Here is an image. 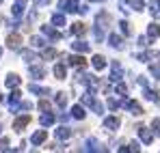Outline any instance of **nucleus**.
I'll use <instances>...</instances> for the list:
<instances>
[{"label": "nucleus", "mask_w": 160, "mask_h": 153, "mask_svg": "<svg viewBox=\"0 0 160 153\" xmlns=\"http://www.w3.org/2000/svg\"><path fill=\"white\" fill-rule=\"evenodd\" d=\"M108 24H110V15H108L106 11H100L98 17H95V28H93L95 41H104V30L108 28Z\"/></svg>", "instance_id": "nucleus-1"}, {"label": "nucleus", "mask_w": 160, "mask_h": 153, "mask_svg": "<svg viewBox=\"0 0 160 153\" xmlns=\"http://www.w3.org/2000/svg\"><path fill=\"white\" fill-rule=\"evenodd\" d=\"M110 69H112V74H110V82H119L121 78H123V69H121V63L119 60H112L110 63Z\"/></svg>", "instance_id": "nucleus-2"}, {"label": "nucleus", "mask_w": 160, "mask_h": 153, "mask_svg": "<svg viewBox=\"0 0 160 153\" xmlns=\"http://www.w3.org/2000/svg\"><path fill=\"white\" fill-rule=\"evenodd\" d=\"M121 106H123L126 110H130L134 117H141V114H143V108L138 106V102H134V99H123V102H121Z\"/></svg>", "instance_id": "nucleus-3"}, {"label": "nucleus", "mask_w": 160, "mask_h": 153, "mask_svg": "<svg viewBox=\"0 0 160 153\" xmlns=\"http://www.w3.org/2000/svg\"><path fill=\"white\" fill-rule=\"evenodd\" d=\"M58 9L61 11H67V13H74V11H78V0H61L58 2Z\"/></svg>", "instance_id": "nucleus-4"}, {"label": "nucleus", "mask_w": 160, "mask_h": 153, "mask_svg": "<svg viewBox=\"0 0 160 153\" xmlns=\"http://www.w3.org/2000/svg\"><path fill=\"white\" fill-rule=\"evenodd\" d=\"M41 32H43L46 37H50L52 41H58V39H63V35H61V32H58V30H56L54 26H48V24L41 26Z\"/></svg>", "instance_id": "nucleus-5"}, {"label": "nucleus", "mask_w": 160, "mask_h": 153, "mask_svg": "<svg viewBox=\"0 0 160 153\" xmlns=\"http://www.w3.org/2000/svg\"><path fill=\"white\" fill-rule=\"evenodd\" d=\"M119 4H121V7H130V9H134V11H143V9H147L143 0H119Z\"/></svg>", "instance_id": "nucleus-6"}, {"label": "nucleus", "mask_w": 160, "mask_h": 153, "mask_svg": "<svg viewBox=\"0 0 160 153\" xmlns=\"http://www.w3.org/2000/svg\"><path fill=\"white\" fill-rule=\"evenodd\" d=\"M136 129H138V138H141L145 145H152V140H154V134H152L149 129L145 127V125H138Z\"/></svg>", "instance_id": "nucleus-7"}, {"label": "nucleus", "mask_w": 160, "mask_h": 153, "mask_svg": "<svg viewBox=\"0 0 160 153\" xmlns=\"http://www.w3.org/2000/svg\"><path fill=\"white\" fill-rule=\"evenodd\" d=\"M28 123H30V114H22V117H18V119L13 121V129H15V131H22Z\"/></svg>", "instance_id": "nucleus-8"}, {"label": "nucleus", "mask_w": 160, "mask_h": 153, "mask_svg": "<svg viewBox=\"0 0 160 153\" xmlns=\"http://www.w3.org/2000/svg\"><path fill=\"white\" fill-rule=\"evenodd\" d=\"M54 136H56L58 140H67V138H72V129L67 127V125H61V127L54 129Z\"/></svg>", "instance_id": "nucleus-9"}, {"label": "nucleus", "mask_w": 160, "mask_h": 153, "mask_svg": "<svg viewBox=\"0 0 160 153\" xmlns=\"http://www.w3.org/2000/svg\"><path fill=\"white\" fill-rule=\"evenodd\" d=\"M54 121H56V117H54V114L50 112V110H46V112H43V114L39 117V123H41L43 127H50V125H52Z\"/></svg>", "instance_id": "nucleus-10"}, {"label": "nucleus", "mask_w": 160, "mask_h": 153, "mask_svg": "<svg viewBox=\"0 0 160 153\" xmlns=\"http://www.w3.org/2000/svg\"><path fill=\"white\" fill-rule=\"evenodd\" d=\"M20 43H22V37H20V35H9V37H7V48L20 50Z\"/></svg>", "instance_id": "nucleus-11"}, {"label": "nucleus", "mask_w": 160, "mask_h": 153, "mask_svg": "<svg viewBox=\"0 0 160 153\" xmlns=\"http://www.w3.org/2000/svg\"><path fill=\"white\" fill-rule=\"evenodd\" d=\"M119 123H121L119 117H106V119H104V127H106L108 131H115V129L119 127Z\"/></svg>", "instance_id": "nucleus-12"}, {"label": "nucleus", "mask_w": 160, "mask_h": 153, "mask_svg": "<svg viewBox=\"0 0 160 153\" xmlns=\"http://www.w3.org/2000/svg\"><path fill=\"white\" fill-rule=\"evenodd\" d=\"M46 138H48V131H46V129H39V131H35V134L30 136V142H32V145H41Z\"/></svg>", "instance_id": "nucleus-13"}, {"label": "nucleus", "mask_w": 160, "mask_h": 153, "mask_svg": "<svg viewBox=\"0 0 160 153\" xmlns=\"http://www.w3.org/2000/svg\"><path fill=\"white\" fill-rule=\"evenodd\" d=\"M147 37L149 39H158L160 37V24L158 22H152V24L147 26Z\"/></svg>", "instance_id": "nucleus-14"}, {"label": "nucleus", "mask_w": 160, "mask_h": 153, "mask_svg": "<svg viewBox=\"0 0 160 153\" xmlns=\"http://www.w3.org/2000/svg\"><path fill=\"white\" fill-rule=\"evenodd\" d=\"M72 50L80 52V54H87V52L91 50V45H89L87 41H74V43H72Z\"/></svg>", "instance_id": "nucleus-15"}, {"label": "nucleus", "mask_w": 160, "mask_h": 153, "mask_svg": "<svg viewBox=\"0 0 160 153\" xmlns=\"http://www.w3.org/2000/svg\"><path fill=\"white\" fill-rule=\"evenodd\" d=\"M67 63H69L72 67H82V69H84V65H87V60H84L82 56H78V54H72V56L67 58Z\"/></svg>", "instance_id": "nucleus-16"}, {"label": "nucleus", "mask_w": 160, "mask_h": 153, "mask_svg": "<svg viewBox=\"0 0 160 153\" xmlns=\"http://www.w3.org/2000/svg\"><path fill=\"white\" fill-rule=\"evenodd\" d=\"M20 82H22V78L15 76V74H9L7 80H4V84H7L9 88H18V86H20Z\"/></svg>", "instance_id": "nucleus-17"}, {"label": "nucleus", "mask_w": 160, "mask_h": 153, "mask_svg": "<svg viewBox=\"0 0 160 153\" xmlns=\"http://www.w3.org/2000/svg\"><path fill=\"white\" fill-rule=\"evenodd\" d=\"M91 63H93V67H95L98 71H102V69L106 67V58H104L102 54H95V56L91 58Z\"/></svg>", "instance_id": "nucleus-18"}, {"label": "nucleus", "mask_w": 160, "mask_h": 153, "mask_svg": "<svg viewBox=\"0 0 160 153\" xmlns=\"http://www.w3.org/2000/svg\"><path fill=\"white\" fill-rule=\"evenodd\" d=\"M84 151H106V149H104V147H102V145H100L95 138H89V140H87V147H84Z\"/></svg>", "instance_id": "nucleus-19"}, {"label": "nucleus", "mask_w": 160, "mask_h": 153, "mask_svg": "<svg viewBox=\"0 0 160 153\" xmlns=\"http://www.w3.org/2000/svg\"><path fill=\"white\" fill-rule=\"evenodd\" d=\"M108 43H110L115 50H121V48H123V39H121L119 35H108Z\"/></svg>", "instance_id": "nucleus-20"}, {"label": "nucleus", "mask_w": 160, "mask_h": 153, "mask_svg": "<svg viewBox=\"0 0 160 153\" xmlns=\"http://www.w3.org/2000/svg\"><path fill=\"white\" fill-rule=\"evenodd\" d=\"M28 71H30V76L35 78V80H41V78L46 76V69H43V67H37V65H30Z\"/></svg>", "instance_id": "nucleus-21"}, {"label": "nucleus", "mask_w": 160, "mask_h": 153, "mask_svg": "<svg viewBox=\"0 0 160 153\" xmlns=\"http://www.w3.org/2000/svg\"><path fill=\"white\" fill-rule=\"evenodd\" d=\"M20 97H22V93H20V91H13V93L9 95V106H11V110H13V112H15L18 103H20Z\"/></svg>", "instance_id": "nucleus-22"}, {"label": "nucleus", "mask_w": 160, "mask_h": 153, "mask_svg": "<svg viewBox=\"0 0 160 153\" xmlns=\"http://www.w3.org/2000/svg\"><path fill=\"white\" fill-rule=\"evenodd\" d=\"M11 13H13V17H22V15H24V2L18 0V2L11 7Z\"/></svg>", "instance_id": "nucleus-23"}, {"label": "nucleus", "mask_w": 160, "mask_h": 153, "mask_svg": "<svg viewBox=\"0 0 160 153\" xmlns=\"http://www.w3.org/2000/svg\"><path fill=\"white\" fill-rule=\"evenodd\" d=\"M145 91V99H149V102H154V103H160V93H156V91H152V88H143Z\"/></svg>", "instance_id": "nucleus-24"}, {"label": "nucleus", "mask_w": 160, "mask_h": 153, "mask_svg": "<svg viewBox=\"0 0 160 153\" xmlns=\"http://www.w3.org/2000/svg\"><path fill=\"white\" fill-rule=\"evenodd\" d=\"M65 74H67V69H65L63 63L54 65V78H56V80H65Z\"/></svg>", "instance_id": "nucleus-25"}, {"label": "nucleus", "mask_w": 160, "mask_h": 153, "mask_svg": "<svg viewBox=\"0 0 160 153\" xmlns=\"http://www.w3.org/2000/svg\"><path fill=\"white\" fill-rule=\"evenodd\" d=\"M87 32V26L82 24V22H76V24H72V35H76V37H82Z\"/></svg>", "instance_id": "nucleus-26"}, {"label": "nucleus", "mask_w": 160, "mask_h": 153, "mask_svg": "<svg viewBox=\"0 0 160 153\" xmlns=\"http://www.w3.org/2000/svg\"><path fill=\"white\" fill-rule=\"evenodd\" d=\"M28 91L35 93V95H50V88H43V86H39V84H30Z\"/></svg>", "instance_id": "nucleus-27"}, {"label": "nucleus", "mask_w": 160, "mask_h": 153, "mask_svg": "<svg viewBox=\"0 0 160 153\" xmlns=\"http://www.w3.org/2000/svg\"><path fill=\"white\" fill-rule=\"evenodd\" d=\"M54 103H56L58 108H65V106H67V95H65V93H56V95H54Z\"/></svg>", "instance_id": "nucleus-28"}, {"label": "nucleus", "mask_w": 160, "mask_h": 153, "mask_svg": "<svg viewBox=\"0 0 160 153\" xmlns=\"http://www.w3.org/2000/svg\"><path fill=\"white\" fill-rule=\"evenodd\" d=\"M69 117H74V119L82 121V119H84V108H82V106H74V108H72V114H69Z\"/></svg>", "instance_id": "nucleus-29"}, {"label": "nucleus", "mask_w": 160, "mask_h": 153, "mask_svg": "<svg viewBox=\"0 0 160 153\" xmlns=\"http://www.w3.org/2000/svg\"><path fill=\"white\" fill-rule=\"evenodd\" d=\"M22 58H24V60H28V63H35V60H39V56H37L35 52H30V50H22Z\"/></svg>", "instance_id": "nucleus-30"}, {"label": "nucleus", "mask_w": 160, "mask_h": 153, "mask_svg": "<svg viewBox=\"0 0 160 153\" xmlns=\"http://www.w3.org/2000/svg\"><path fill=\"white\" fill-rule=\"evenodd\" d=\"M156 56H160L158 52H143V54H138V56H136V58H138V60H141V63H145V60H149V58H156Z\"/></svg>", "instance_id": "nucleus-31"}, {"label": "nucleus", "mask_w": 160, "mask_h": 153, "mask_svg": "<svg viewBox=\"0 0 160 153\" xmlns=\"http://www.w3.org/2000/svg\"><path fill=\"white\" fill-rule=\"evenodd\" d=\"M52 26H56V28H58V26H65V15H63V13H54L52 15Z\"/></svg>", "instance_id": "nucleus-32"}, {"label": "nucleus", "mask_w": 160, "mask_h": 153, "mask_svg": "<svg viewBox=\"0 0 160 153\" xmlns=\"http://www.w3.org/2000/svg\"><path fill=\"white\" fill-rule=\"evenodd\" d=\"M30 45L32 48H46V39L43 37H30Z\"/></svg>", "instance_id": "nucleus-33"}, {"label": "nucleus", "mask_w": 160, "mask_h": 153, "mask_svg": "<svg viewBox=\"0 0 160 153\" xmlns=\"http://www.w3.org/2000/svg\"><path fill=\"white\" fill-rule=\"evenodd\" d=\"M46 60H50V58H56V50H52V48H43V54H41Z\"/></svg>", "instance_id": "nucleus-34"}, {"label": "nucleus", "mask_w": 160, "mask_h": 153, "mask_svg": "<svg viewBox=\"0 0 160 153\" xmlns=\"http://www.w3.org/2000/svg\"><path fill=\"white\" fill-rule=\"evenodd\" d=\"M149 13H152L154 17H160V0L156 2V4H152V7H149Z\"/></svg>", "instance_id": "nucleus-35"}, {"label": "nucleus", "mask_w": 160, "mask_h": 153, "mask_svg": "<svg viewBox=\"0 0 160 153\" xmlns=\"http://www.w3.org/2000/svg\"><path fill=\"white\" fill-rule=\"evenodd\" d=\"M119 28H121V32H123V35H126V37H128V35H130V24H128V22H126V20H121V22H119Z\"/></svg>", "instance_id": "nucleus-36"}, {"label": "nucleus", "mask_w": 160, "mask_h": 153, "mask_svg": "<svg viewBox=\"0 0 160 153\" xmlns=\"http://www.w3.org/2000/svg\"><path fill=\"white\" fill-rule=\"evenodd\" d=\"M115 91H117L119 95H123V93H128V86H126V84L119 80V82H117V86H115Z\"/></svg>", "instance_id": "nucleus-37"}, {"label": "nucleus", "mask_w": 160, "mask_h": 153, "mask_svg": "<svg viewBox=\"0 0 160 153\" xmlns=\"http://www.w3.org/2000/svg\"><path fill=\"white\" fill-rule=\"evenodd\" d=\"M152 129H154L156 136H160V119H154V121H152Z\"/></svg>", "instance_id": "nucleus-38"}, {"label": "nucleus", "mask_w": 160, "mask_h": 153, "mask_svg": "<svg viewBox=\"0 0 160 153\" xmlns=\"http://www.w3.org/2000/svg\"><path fill=\"white\" fill-rule=\"evenodd\" d=\"M149 71H152V76H154V78H158V80H160V65H152Z\"/></svg>", "instance_id": "nucleus-39"}, {"label": "nucleus", "mask_w": 160, "mask_h": 153, "mask_svg": "<svg viewBox=\"0 0 160 153\" xmlns=\"http://www.w3.org/2000/svg\"><path fill=\"white\" fill-rule=\"evenodd\" d=\"M108 108H110V110H117V108H119V102L112 99V97H108Z\"/></svg>", "instance_id": "nucleus-40"}, {"label": "nucleus", "mask_w": 160, "mask_h": 153, "mask_svg": "<svg viewBox=\"0 0 160 153\" xmlns=\"http://www.w3.org/2000/svg\"><path fill=\"white\" fill-rule=\"evenodd\" d=\"M39 110H41V112H46V110H50V102H46V99H41V102H39Z\"/></svg>", "instance_id": "nucleus-41"}, {"label": "nucleus", "mask_w": 160, "mask_h": 153, "mask_svg": "<svg viewBox=\"0 0 160 153\" xmlns=\"http://www.w3.org/2000/svg\"><path fill=\"white\" fill-rule=\"evenodd\" d=\"M149 41H152V39H149V37H143V35H141V37H138V45H141V48H145V45H147V43H149Z\"/></svg>", "instance_id": "nucleus-42"}, {"label": "nucleus", "mask_w": 160, "mask_h": 153, "mask_svg": "<svg viewBox=\"0 0 160 153\" xmlns=\"http://www.w3.org/2000/svg\"><path fill=\"white\" fill-rule=\"evenodd\" d=\"M93 110H95V114H104V106L100 102H95V106H93Z\"/></svg>", "instance_id": "nucleus-43"}, {"label": "nucleus", "mask_w": 160, "mask_h": 153, "mask_svg": "<svg viewBox=\"0 0 160 153\" xmlns=\"http://www.w3.org/2000/svg\"><path fill=\"white\" fill-rule=\"evenodd\" d=\"M128 149H130V151H141V147H138V142H136V140H132V142L128 145Z\"/></svg>", "instance_id": "nucleus-44"}, {"label": "nucleus", "mask_w": 160, "mask_h": 153, "mask_svg": "<svg viewBox=\"0 0 160 153\" xmlns=\"http://www.w3.org/2000/svg\"><path fill=\"white\" fill-rule=\"evenodd\" d=\"M136 82H138V86H143V88H145V86H147V78H138V80H136Z\"/></svg>", "instance_id": "nucleus-45"}, {"label": "nucleus", "mask_w": 160, "mask_h": 153, "mask_svg": "<svg viewBox=\"0 0 160 153\" xmlns=\"http://www.w3.org/2000/svg\"><path fill=\"white\" fill-rule=\"evenodd\" d=\"M87 11H89V7H87V4H78V13H82V15H84Z\"/></svg>", "instance_id": "nucleus-46"}, {"label": "nucleus", "mask_w": 160, "mask_h": 153, "mask_svg": "<svg viewBox=\"0 0 160 153\" xmlns=\"http://www.w3.org/2000/svg\"><path fill=\"white\" fill-rule=\"evenodd\" d=\"M58 119H61V121H63V123H67V121H69V114H65V112H63V114H61V117H58Z\"/></svg>", "instance_id": "nucleus-47"}, {"label": "nucleus", "mask_w": 160, "mask_h": 153, "mask_svg": "<svg viewBox=\"0 0 160 153\" xmlns=\"http://www.w3.org/2000/svg\"><path fill=\"white\" fill-rule=\"evenodd\" d=\"M50 0H37V4H48Z\"/></svg>", "instance_id": "nucleus-48"}, {"label": "nucleus", "mask_w": 160, "mask_h": 153, "mask_svg": "<svg viewBox=\"0 0 160 153\" xmlns=\"http://www.w3.org/2000/svg\"><path fill=\"white\" fill-rule=\"evenodd\" d=\"M91 2H104V0H91Z\"/></svg>", "instance_id": "nucleus-49"}, {"label": "nucleus", "mask_w": 160, "mask_h": 153, "mask_svg": "<svg viewBox=\"0 0 160 153\" xmlns=\"http://www.w3.org/2000/svg\"><path fill=\"white\" fill-rule=\"evenodd\" d=\"M0 134H2V125H0Z\"/></svg>", "instance_id": "nucleus-50"}, {"label": "nucleus", "mask_w": 160, "mask_h": 153, "mask_svg": "<svg viewBox=\"0 0 160 153\" xmlns=\"http://www.w3.org/2000/svg\"><path fill=\"white\" fill-rule=\"evenodd\" d=\"M0 24H2V17H0Z\"/></svg>", "instance_id": "nucleus-51"}, {"label": "nucleus", "mask_w": 160, "mask_h": 153, "mask_svg": "<svg viewBox=\"0 0 160 153\" xmlns=\"http://www.w3.org/2000/svg\"><path fill=\"white\" fill-rule=\"evenodd\" d=\"M0 56H2V50H0Z\"/></svg>", "instance_id": "nucleus-52"}, {"label": "nucleus", "mask_w": 160, "mask_h": 153, "mask_svg": "<svg viewBox=\"0 0 160 153\" xmlns=\"http://www.w3.org/2000/svg\"><path fill=\"white\" fill-rule=\"evenodd\" d=\"M22 2H26V0H22Z\"/></svg>", "instance_id": "nucleus-53"}, {"label": "nucleus", "mask_w": 160, "mask_h": 153, "mask_svg": "<svg viewBox=\"0 0 160 153\" xmlns=\"http://www.w3.org/2000/svg\"><path fill=\"white\" fill-rule=\"evenodd\" d=\"M0 2H2V0H0Z\"/></svg>", "instance_id": "nucleus-54"}]
</instances>
